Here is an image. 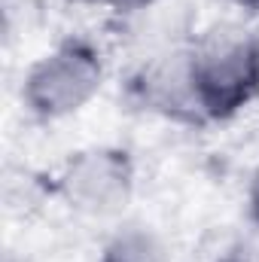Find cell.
Returning a JSON list of instances; mask_svg holds the SVG:
<instances>
[{"instance_id":"1","label":"cell","mask_w":259,"mask_h":262,"mask_svg":"<svg viewBox=\"0 0 259 262\" xmlns=\"http://www.w3.org/2000/svg\"><path fill=\"white\" fill-rule=\"evenodd\" d=\"M101 89L98 52L79 40L61 43L28 70L21 98L31 113L43 119H61L82 110Z\"/></svg>"},{"instance_id":"2","label":"cell","mask_w":259,"mask_h":262,"mask_svg":"<svg viewBox=\"0 0 259 262\" xmlns=\"http://www.w3.org/2000/svg\"><path fill=\"white\" fill-rule=\"evenodd\" d=\"M195 107L226 116L250 101L259 89V58L253 40L213 37L189 58Z\"/></svg>"},{"instance_id":"3","label":"cell","mask_w":259,"mask_h":262,"mask_svg":"<svg viewBox=\"0 0 259 262\" xmlns=\"http://www.w3.org/2000/svg\"><path fill=\"white\" fill-rule=\"evenodd\" d=\"M134 174L119 149H85L76 152L64 168L61 189L67 201L92 216H113L131 198Z\"/></svg>"},{"instance_id":"4","label":"cell","mask_w":259,"mask_h":262,"mask_svg":"<svg viewBox=\"0 0 259 262\" xmlns=\"http://www.w3.org/2000/svg\"><path fill=\"white\" fill-rule=\"evenodd\" d=\"M101 262H168V253L149 229L125 226L107 241Z\"/></svg>"},{"instance_id":"5","label":"cell","mask_w":259,"mask_h":262,"mask_svg":"<svg viewBox=\"0 0 259 262\" xmlns=\"http://www.w3.org/2000/svg\"><path fill=\"white\" fill-rule=\"evenodd\" d=\"M95 3H101L107 9H116V12H137V9L153 6L156 0H95Z\"/></svg>"},{"instance_id":"6","label":"cell","mask_w":259,"mask_h":262,"mask_svg":"<svg viewBox=\"0 0 259 262\" xmlns=\"http://www.w3.org/2000/svg\"><path fill=\"white\" fill-rule=\"evenodd\" d=\"M250 207H253V216L259 220V168L253 174V180H250Z\"/></svg>"},{"instance_id":"7","label":"cell","mask_w":259,"mask_h":262,"mask_svg":"<svg viewBox=\"0 0 259 262\" xmlns=\"http://www.w3.org/2000/svg\"><path fill=\"white\" fill-rule=\"evenodd\" d=\"M253 43H256V58H259V37H256V40H253Z\"/></svg>"}]
</instances>
